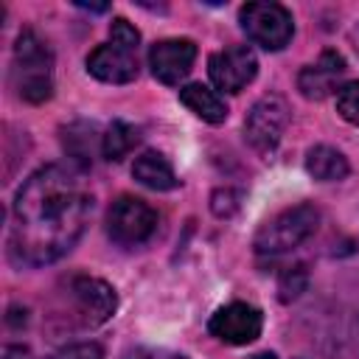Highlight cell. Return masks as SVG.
I'll list each match as a JSON object with an SVG mask.
<instances>
[{"mask_svg": "<svg viewBox=\"0 0 359 359\" xmlns=\"http://www.w3.org/2000/svg\"><path fill=\"white\" fill-rule=\"evenodd\" d=\"M238 208H241V194H238V191H233V188H219V191H213V196H210V210H213V216L230 219Z\"/></svg>", "mask_w": 359, "mask_h": 359, "instance_id": "cell-20", "label": "cell"}, {"mask_svg": "<svg viewBox=\"0 0 359 359\" xmlns=\"http://www.w3.org/2000/svg\"><path fill=\"white\" fill-rule=\"evenodd\" d=\"M109 39L118 42V45H126V48H135V50H137V45H140V31H137L129 20L115 17L112 25H109Z\"/></svg>", "mask_w": 359, "mask_h": 359, "instance_id": "cell-21", "label": "cell"}, {"mask_svg": "<svg viewBox=\"0 0 359 359\" xmlns=\"http://www.w3.org/2000/svg\"><path fill=\"white\" fill-rule=\"evenodd\" d=\"M196 62V42L185 39V36H174V39H160L149 48V67L151 76L160 84L177 87L194 67Z\"/></svg>", "mask_w": 359, "mask_h": 359, "instance_id": "cell-10", "label": "cell"}, {"mask_svg": "<svg viewBox=\"0 0 359 359\" xmlns=\"http://www.w3.org/2000/svg\"><path fill=\"white\" fill-rule=\"evenodd\" d=\"M180 101L196 115V118H202L205 123H224L227 121V104H224V98L216 93V90H210V87H205V84H185L182 90H180Z\"/></svg>", "mask_w": 359, "mask_h": 359, "instance_id": "cell-13", "label": "cell"}, {"mask_svg": "<svg viewBox=\"0 0 359 359\" xmlns=\"http://www.w3.org/2000/svg\"><path fill=\"white\" fill-rule=\"evenodd\" d=\"M3 359H34L31 351L25 345H6L3 348Z\"/></svg>", "mask_w": 359, "mask_h": 359, "instance_id": "cell-24", "label": "cell"}, {"mask_svg": "<svg viewBox=\"0 0 359 359\" xmlns=\"http://www.w3.org/2000/svg\"><path fill=\"white\" fill-rule=\"evenodd\" d=\"M53 359H104V348L98 342H73L62 348Z\"/></svg>", "mask_w": 359, "mask_h": 359, "instance_id": "cell-22", "label": "cell"}, {"mask_svg": "<svg viewBox=\"0 0 359 359\" xmlns=\"http://www.w3.org/2000/svg\"><path fill=\"white\" fill-rule=\"evenodd\" d=\"M289 118H292V109H289L286 98L278 93H266L250 107V112L244 118V140L258 154L269 157L278 149V143L289 126Z\"/></svg>", "mask_w": 359, "mask_h": 359, "instance_id": "cell-7", "label": "cell"}, {"mask_svg": "<svg viewBox=\"0 0 359 359\" xmlns=\"http://www.w3.org/2000/svg\"><path fill=\"white\" fill-rule=\"evenodd\" d=\"M67 300H70V320L79 328H98L104 325L118 306L115 289L93 275H73L67 280Z\"/></svg>", "mask_w": 359, "mask_h": 359, "instance_id": "cell-4", "label": "cell"}, {"mask_svg": "<svg viewBox=\"0 0 359 359\" xmlns=\"http://www.w3.org/2000/svg\"><path fill=\"white\" fill-rule=\"evenodd\" d=\"M132 177L151 188V191H174L180 185L171 163L160 154V151H143L140 157H135V165H132Z\"/></svg>", "mask_w": 359, "mask_h": 359, "instance_id": "cell-14", "label": "cell"}, {"mask_svg": "<svg viewBox=\"0 0 359 359\" xmlns=\"http://www.w3.org/2000/svg\"><path fill=\"white\" fill-rule=\"evenodd\" d=\"M317 224H320V210L311 202L283 208L280 213H275L272 219H266L258 227V233L252 238V247H255L258 255L289 252V250L300 247L306 238H311Z\"/></svg>", "mask_w": 359, "mask_h": 359, "instance_id": "cell-3", "label": "cell"}, {"mask_svg": "<svg viewBox=\"0 0 359 359\" xmlns=\"http://www.w3.org/2000/svg\"><path fill=\"white\" fill-rule=\"evenodd\" d=\"M93 213V194L67 165L36 168L17 191L8 224V255L17 266H48L67 255Z\"/></svg>", "mask_w": 359, "mask_h": 359, "instance_id": "cell-1", "label": "cell"}, {"mask_svg": "<svg viewBox=\"0 0 359 359\" xmlns=\"http://www.w3.org/2000/svg\"><path fill=\"white\" fill-rule=\"evenodd\" d=\"M208 76L222 93H241L258 76V56L250 45H233L216 50L208 59Z\"/></svg>", "mask_w": 359, "mask_h": 359, "instance_id": "cell-9", "label": "cell"}, {"mask_svg": "<svg viewBox=\"0 0 359 359\" xmlns=\"http://www.w3.org/2000/svg\"><path fill=\"white\" fill-rule=\"evenodd\" d=\"M306 283H309V272H306V266H303V264L289 266V269L280 272V280H278V297H280L283 303H292V300L300 297V292L306 289Z\"/></svg>", "mask_w": 359, "mask_h": 359, "instance_id": "cell-18", "label": "cell"}, {"mask_svg": "<svg viewBox=\"0 0 359 359\" xmlns=\"http://www.w3.org/2000/svg\"><path fill=\"white\" fill-rule=\"evenodd\" d=\"M252 359H278V356H275V353H272V351H264V353H255V356H252Z\"/></svg>", "mask_w": 359, "mask_h": 359, "instance_id": "cell-26", "label": "cell"}, {"mask_svg": "<svg viewBox=\"0 0 359 359\" xmlns=\"http://www.w3.org/2000/svg\"><path fill=\"white\" fill-rule=\"evenodd\" d=\"M76 6H79V8H87V11H98V14H101V11H107V8H109V6H107V3H95V6H90V3H76Z\"/></svg>", "mask_w": 359, "mask_h": 359, "instance_id": "cell-25", "label": "cell"}, {"mask_svg": "<svg viewBox=\"0 0 359 359\" xmlns=\"http://www.w3.org/2000/svg\"><path fill=\"white\" fill-rule=\"evenodd\" d=\"M345 73V59L337 50H323L314 65H306L297 73V90L309 101H323L325 95L337 93V81Z\"/></svg>", "mask_w": 359, "mask_h": 359, "instance_id": "cell-12", "label": "cell"}, {"mask_svg": "<svg viewBox=\"0 0 359 359\" xmlns=\"http://www.w3.org/2000/svg\"><path fill=\"white\" fill-rule=\"evenodd\" d=\"M137 140H140V129L137 126H132L126 121H112L107 126V132L101 135V154L107 160L118 163L137 146Z\"/></svg>", "mask_w": 359, "mask_h": 359, "instance_id": "cell-17", "label": "cell"}, {"mask_svg": "<svg viewBox=\"0 0 359 359\" xmlns=\"http://www.w3.org/2000/svg\"><path fill=\"white\" fill-rule=\"evenodd\" d=\"M121 359H188V356L165 351V348H129Z\"/></svg>", "mask_w": 359, "mask_h": 359, "instance_id": "cell-23", "label": "cell"}, {"mask_svg": "<svg viewBox=\"0 0 359 359\" xmlns=\"http://www.w3.org/2000/svg\"><path fill=\"white\" fill-rule=\"evenodd\" d=\"M62 143L67 157L79 165V168H90L93 165V149H95V126L93 123H70L67 129H62Z\"/></svg>", "mask_w": 359, "mask_h": 359, "instance_id": "cell-16", "label": "cell"}, {"mask_svg": "<svg viewBox=\"0 0 359 359\" xmlns=\"http://www.w3.org/2000/svg\"><path fill=\"white\" fill-rule=\"evenodd\" d=\"M297 359H303V356H297Z\"/></svg>", "mask_w": 359, "mask_h": 359, "instance_id": "cell-27", "label": "cell"}, {"mask_svg": "<svg viewBox=\"0 0 359 359\" xmlns=\"http://www.w3.org/2000/svg\"><path fill=\"white\" fill-rule=\"evenodd\" d=\"M87 73L107 84H129L137 79V50L109 39L87 56Z\"/></svg>", "mask_w": 359, "mask_h": 359, "instance_id": "cell-11", "label": "cell"}, {"mask_svg": "<svg viewBox=\"0 0 359 359\" xmlns=\"http://www.w3.org/2000/svg\"><path fill=\"white\" fill-rule=\"evenodd\" d=\"M306 171L320 182H339V180L348 177L351 165H348V157L339 149L320 143V146H311L306 151Z\"/></svg>", "mask_w": 359, "mask_h": 359, "instance_id": "cell-15", "label": "cell"}, {"mask_svg": "<svg viewBox=\"0 0 359 359\" xmlns=\"http://www.w3.org/2000/svg\"><path fill=\"white\" fill-rule=\"evenodd\" d=\"M337 112L342 121L359 126V81H345L337 87Z\"/></svg>", "mask_w": 359, "mask_h": 359, "instance_id": "cell-19", "label": "cell"}, {"mask_svg": "<svg viewBox=\"0 0 359 359\" xmlns=\"http://www.w3.org/2000/svg\"><path fill=\"white\" fill-rule=\"evenodd\" d=\"M11 79L17 95L28 104H45L53 95V53L48 42L31 28H22L14 42Z\"/></svg>", "mask_w": 359, "mask_h": 359, "instance_id": "cell-2", "label": "cell"}, {"mask_svg": "<svg viewBox=\"0 0 359 359\" xmlns=\"http://www.w3.org/2000/svg\"><path fill=\"white\" fill-rule=\"evenodd\" d=\"M238 22L244 34L264 50H283L294 36V17L280 3H244Z\"/></svg>", "mask_w": 359, "mask_h": 359, "instance_id": "cell-5", "label": "cell"}, {"mask_svg": "<svg viewBox=\"0 0 359 359\" xmlns=\"http://www.w3.org/2000/svg\"><path fill=\"white\" fill-rule=\"evenodd\" d=\"M208 331L224 345H250L264 331V314L250 303L233 300L213 311V317L208 320Z\"/></svg>", "mask_w": 359, "mask_h": 359, "instance_id": "cell-8", "label": "cell"}, {"mask_svg": "<svg viewBox=\"0 0 359 359\" xmlns=\"http://www.w3.org/2000/svg\"><path fill=\"white\" fill-rule=\"evenodd\" d=\"M157 230V210L140 196H118L107 210V236L118 247H140Z\"/></svg>", "mask_w": 359, "mask_h": 359, "instance_id": "cell-6", "label": "cell"}]
</instances>
